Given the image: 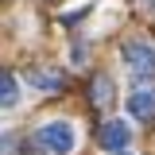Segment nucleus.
I'll use <instances>...</instances> for the list:
<instances>
[{
    "mask_svg": "<svg viewBox=\"0 0 155 155\" xmlns=\"http://www.w3.org/2000/svg\"><path fill=\"white\" fill-rule=\"evenodd\" d=\"M39 143H43L51 155H70V151L78 147L74 124H66V120H51V124H43V128H39Z\"/></svg>",
    "mask_w": 155,
    "mask_h": 155,
    "instance_id": "f257e3e1",
    "label": "nucleus"
},
{
    "mask_svg": "<svg viewBox=\"0 0 155 155\" xmlns=\"http://www.w3.org/2000/svg\"><path fill=\"white\" fill-rule=\"evenodd\" d=\"M97 140H101V147H109V151H124V147L132 143V128H128L124 120H105L101 132H97Z\"/></svg>",
    "mask_w": 155,
    "mask_h": 155,
    "instance_id": "f03ea898",
    "label": "nucleus"
},
{
    "mask_svg": "<svg viewBox=\"0 0 155 155\" xmlns=\"http://www.w3.org/2000/svg\"><path fill=\"white\" fill-rule=\"evenodd\" d=\"M124 62L136 74H155V47H147V43H124Z\"/></svg>",
    "mask_w": 155,
    "mask_h": 155,
    "instance_id": "7ed1b4c3",
    "label": "nucleus"
},
{
    "mask_svg": "<svg viewBox=\"0 0 155 155\" xmlns=\"http://www.w3.org/2000/svg\"><path fill=\"white\" fill-rule=\"evenodd\" d=\"M27 81H31L35 89H43V93H54V89H62V85H66L62 70H51V66H39V70H31V74H27Z\"/></svg>",
    "mask_w": 155,
    "mask_h": 155,
    "instance_id": "20e7f679",
    "label": "nucleus"
},
{
    "mask_svg": "<svg viewBox=\"0 0 155 155\" xmlns=\"http://www.w3.org/2000/svg\"><path fill=\"white\" fill-rule=\"evenodd\" d=\"M128 113H132L136 120H151L155 116V89H136V93L128 97Z\"/></svg>",
    "mask_w": 155,
    "mask_h": 155,
    "instance_id": "39448f33",
    "label": "nucleus"
},
{
    "mask_svg": "<svg viewBox=\"0 0 155 155\" xmlns=\"http://www.w3.org/2000/svg\"><path fill=\"white\" fill-rule=\"evenodd\" d=\"M19 105V85L8 70H0V109H16Z\"/></svg>",
    "mask_w": 155,
    "mask_h": 155,
    "instance_id": "423d86ee",
    "label": "nucleus"
},
{
    "mask_svg": "<svg viewBox=\"0 0 155 155\" xmlns=\"http://www.w3.org/2000/svg\"><path fill=\"white\" fill-rule=\"evenodd\" d=\"M93 101H97V105H109V101H113V81H109L105 74L93 81Z\"/></svg>",
    "mask_w": 155,
    "mask_h": 155,
    "instance_id": "0eeeda50",
    "label": "nucleus"
},
{
    "mask_svg": "<svg viewBox=\"0 0 155 155\" xmlns=\"http://www.w3.org/2000/svg\"><path fill=\"white\" fill-rule=\"evenodd\" d=\"M12 143H16V140H12V136H4V140H0V155H8V151H12Z\"/></svg>",
    "mask_w": 155,
    "mask_h": 155,
    "instance_id": "6e6552de",
    "label": "nucleus"
},
{
    "mask_svg": "<svg viewBox=\"0 0 155 155\" xmlns=\"http://www.w3.org/2000/svg\"><path fill=\"white\" fill-rule=\"evenodd\" d=\"M120 155H128V151H120Z\"/></svg>",
    "mask_w": 155,
    "mask_h": 155,
    "instance_id": "1a4fd4ad",
    "label": "nucleus"
}]
</instances>
